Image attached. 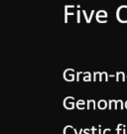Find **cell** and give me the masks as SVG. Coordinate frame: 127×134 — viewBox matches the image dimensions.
Here are the masks:
<instances>
[{
	"label": "cell",
	"instance_id": "6da1fadb",
	"mask_svg": "<svg viewBox=\"0 0 127 134\" xmlns=\"http://www.w3.org/2000/svg\"><path fill=\"white\" fill-rule=\"evenodd\" d=\"M74 101H75V98L73 96H68V97H66L64 99V102H63L64 107L67 108V109H74L75 105Z\"/></svg>",
	"mask_w": 127,
	"mask_h": 134
},
{
	"label": "cell",
	"instance_id": "7a4b0ae2",
	"mask_svg": "<svg viewBox=\"0 0 127 134\" xmlns=\"http://www.w3.org/2000/svg\"><path fill=\"white\" fill-rule=\"evenodd\" d=\"M63 134H75V127L71 125H67L64 128Z\"/></svg>",
	"mask_w": 127,
	"mask_h": 134
},
{
	"label": "cell",
	"instance_id": "3957f363",
	"mask_svg": "<svg viewBox=\"0 0 127 134\" xmlns=\"http://www.w3.org/2000/svg\"><path fill=\"white\" fill-rule=\"evenodd\" d=\"M109 109L111 110L112 108H114V109H118V100H109Z\"/></svg>",
	"mask_w": 127,
	"mask_h": 134
},
{
	"label": "cell",
	"instance_id": "277c9868",
	"mask_svg": "<svg viewBox=\"0 0 127 134\" xmlns=\"http://www.w3.org/2000/svg\"><path fill=\"white\" fill-rule=\"evenodd\" d=\"M75 105H76V107H78V109H80V110L85 109V101L82 100V99H80V100H78L76 102H75Z\"/></svg>",
	"mask_w": 127,
	"mask_h": 134
},
{
	"label": "cell",
	"instance_id": "5b68a950",
	"mask_svg": "<svg viewBox=\"0 0 127 134\" xmlns=\"http://www.w3.org/2000/svg\"><path fill=\"white\" fill-rule=\"evenodd\" d=\"M97 106H98L99 109H105V108L107 107V102L104 100V99H103V100L101 99V100L98 101V103H97Z\"/></svg>",
	"mask_w": 127,
	"mask_h": 134
},
{
	"label": "cell",
	"instance_id": "8992f818",
	"mask_svg": "<svg viewBox=\"0 0 127 134\" xmlns=\"http://www.w3.org/2000/svg\"><path fill=\"white\" fill-rule=\"evenodd\" d=\"M95 107H96V105H95V101L94 100H87V109H95Z\"/></svg>",
	"mask_w": 127,
	"mask_h": 134
},
{
	"label": "cell",
	"instance_id": "52a82bcc",
	"mask_svg": "<svg viewBox=\"0 0 127 134\" xmlns=\"http://www.w3.org/2000/svg\"><path fill=\"white\" fill-rule=\"evenodd\" d=\"M119 76L121 77V80L122 81H125V76H124V72H116V81H119Z\"/></svg>",
	"mask_w": 127,
	"mask_h": 134
},
{
	"label": "cell",
	"instance_id": "ba28073f",
	"mask_svg": "<svg viewBox=\"0 0 127 134\" xmlns=\"http://www.w3.org/2000/svg\"><path fill=\"white\" fill-rule=\"evenodd\" d=\"M122 128H123V124H118L117 127H116V133L120 134V131H121Z\"/></svg>",
	"mask_w": 127,
	"mask_h": 134
},
{
	"label": "cell",
	"instance_id": "9c48e42d",
	"mask_svg": "<svg viewBox=\"0 0 127 134\" xmlns=\"http://www.w3.org/2000/svg\"><path fill=\"white\" fill-rule=\"evenodd\" d=\"M118 105L120 106V109H123V108L125 107V104H124V102H123L121 99H119V100H118Z\"/></svg>",
	"mask_w": 127,
	"mask_h": 134
},
{
	"label": "cell",
	"instance_id": "30bf717a",
	"mask_svg": "<svg viewBox=\"0 0 127 134\" xmlns=\"http://www.w3.org/2000/svg\"><path fill=\"white\" fill-rule=\"evenodd\" d=\"M90 131H91V134H95V133H98V130L96 129V128H95V127H91V128H90Z\"/></svg>",
	"mask_w": 127,
	"mask_h": 134
},
{
	"label": "cell",
	"instance_id": "8fae6325",
	"mask_svg": "<svg viewBox=\"0 0 127 134\" xmlns=\"http://www.w3.org/2000/svg\"><path fill=\"white\" fill-rule=\"evenodd\" d=\"M111 133V129H109V128H105L103 130V134H110Z\"/></svg>",
	"mask_w": 127,
	"mask_h": 134
},
{
	"label": "cell",
	"instance_id": "7c38bea8",
	"mask_svg": "<svg viewBox=\"0 0 127 134\" xmlns=\"http://www.w3.org/2000/svg\"><path fill=\"white\" fill-rule=\"evenodd\" d=\"M78 23H80V11H78Z\"/></svg>",
	"mask_w": 127,
	"mask_h": 134
},
{
	"label": "cell",
	"instance_id": "4fadbf2b",
	"mask_svg": "<svg viewBox=\"0 0 127 134\" xmlns=\"http://www.w3.org/2000/svg\"><path fill=\"white\" fill-rule=\"evenodd\" d=\"M82 13H84V15H85V20H86V22H87V23H90V19L87 18V15H86V13H85V11H84Z\"/></svg>",
	"mask_w": 127,
	"mask_h": 134
},
{
	"label": "cell",
	"instance_id": "5bb4252c",
	"mask_svg": "<svg viewBox=\"0 0 127 134\" xmlns=\"http://www.w3.org/2000/svg\"><path fill=\"white\" fill-rule=\"evenodd\" d=\"M82 132H84V129H82V128H80V132H78V130L75 128V134H81Z\"/></svg>",
	"mask_w": 127,
	"mask_h": 134
},
{
	"label": "cell",
	"instance_id": "9a60e30c",
	"mask_svg": "<svg viewBox=\"0 0 127 134\" xmlns=\"http://www.w3.org/2000/svg\"><path fill=\"white\" fill-rule=\"evenodd\" d=\"M103 77H104V80H105V81H108V76H107V74H106L105 72H103Z\"/></svg>",
	"mask_w": 127,
	"mask_h": 134
},
{
	"label": "cell",
	"instance_id": "2e32d148",
	"mask_svg": "<svg viewBox=\"0 0 127 134\" xmlns=\"http://www.w3.org/2000/svg\"><path fill=\"white\" fill-rule=\"evenodd\" d=\"M90 129H84L85 134H90Z\"/></svg>",
	"mask_w": 127,
	"mask_h": 134
},
{
	"label": "cell",
	"instance_id": "e0dca14e",
	"mask_svg": "<svg viewBox=\"0 0 127 134\" xmlns=\"http://www.w3.org/2000/svg\"><path fill=\"white\" fill-rule=\"evenodd\" d=\"M97 134H102L101 133V127H98V133Z\"/></svg>",
	"mask_w": 127,
	"mask_h": 134
},
{
	"label": "cell",
	"instance_id": "ac0fdd59",
	"mask_svg": "<svg viewBox=\"0 0 127 134\" xmlns=\"http://www.w3.org/2000/svg\"><path fill=\"white\" fill-rule=\"evenodd\" d=\"M124 104H125V108H127V101L126 102H124Z\"/></svg>",
	"mask_w": 127,
	"mask_h": 134
}]
</instances>
